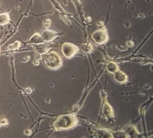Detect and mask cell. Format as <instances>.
Wrapping results in <instances>:
<instances>
[{"instance_id": "1", "label": "cell", "mask_w": 153, "mask_h": 138, "mask_svg": "<svg viewBox=\"0 0 153 138\" xmlns=\"http://www.w3.org/2000/svg\"><path fill=\"white\" fill-rule=\"evenodd\" d=\"M78 123L77 117L74 114H65L58 116L53 123V128L56 131L68 130L75 127Z\"/></svg>"}, {"instance_id": "2", "label": "cell", "mask_w": 153, "mask_h": 138, "mask_svg": "<svg viewBox=\"0 0 153 138\" xmlns=\"http://www.w3.org/2000/svg\"><path fill=\"white\" fill-rule=\"evenodd\" d=\"M44 63L49 69L57 70L62 65V59L56 52H47L44 56Z\"/></svg>"}, {"instance_id": "3", "label": "cell", "mask_w": 153, "mask_h": 138, "mask_svg": "<svg viewBox=\"0 0 153 138\" xmlns=\"http://www.w3.org/2000/svg\"><path fill=\"white\" fill-rule=\"evenodd\" d=\"M91 39L96 44L102 45L108 40V34L105 28H100L96 30L91 34Z\"/></svg>"}, {"instance_id": "4", "label": "cell", "mask_w": 153, "mask_h": 138, "mask_svg": "<svg viewBox=\"0 0 153 138\" xmlns=\"http://www.w3.org/2000/svg\"><path fill=\"white\" fill-rule=\"evenodd\" d=\"M61 50L65 57H66L67 59H71L79 51V47L70 42H65L62 45Z\"/></svg>"}, {"instance_id": "5", "label": "cell", "mask_w": 153, "mask_h": 138, "mask_svg": "<svg viewBox=\"0 0 153 138\" xmlns=\"http://www.w3.org/2000/svg\"><path fill=\"white\" fill-rule=\"evenodd\" d=\"M40 35L42 36V39L44 40V42H49L53 40L57 36V33L46 28L40 33Z\"/></svg>"}, {"instance_id": "6", "label": "cell", "mask_w": 153, "mask_h": 138, "mask_svg": "<svg viewBox=\"0 0 153 138\" xmlns=\"http://www.w3.org/2000/svg\"><path fill=\"white\" fill-rule=\"evenodd\" d=\"M33 48L36 50V53L39 54H45L47 52H48V50L50 49L49 45L47 43H40V44H36V45H33Z\"/></svg>"}, {"instance_id": "7", "label": "cell", "mask_w": 153, "mask_h": 138, "mask_svg": "<svg viewBox=\"0 0 153 138\" xmlns=\"http://www.w3.org/2000/svg\"><path fill=\"white\" fill-rule=\"evenodd\" d=\"M113 76H114V79H115V81H117V82H120V83L126 82L128 79L127 75L124 72L120 70H117V71L114 72L113 73Z\"/></svg>"}, {"instance_id": "8", "label": "cell", "mask_w": 153, "mask_h": 138, "mask_svg": "<svg viewBox=\"0 0 153 138\" xmlns=\"http://www.w3.org/2000/svg\"><path fill=\"white\" fill-rule=\"evenodd\" d=\"M102 113L104 116L107 118H112L114 117V111H113L112 108L108 102H105L102 105Z\"/></svg>"}, {"instance_id": "9", "label": "cell", "mask_w": 153, "mask_h": 138, "mask_svg": "<svg viewBox=\"0 0 153 138\" xmlns=\"http://www.w3.org/2000/svg\"><path fill=\"white\" fill-rule=\"evenodd\" d=\"M44 40L42 39V36L39 33H34L31 37L29 39V44H32V45H36V44H40L43 43Z\"/></svg>"}, {"instance_id": "10", "label": "cell", "mask_w": 153, "mask_h": 138, "mask_svg": "<svg viewBox=\"0 0 153 138\" xmlns=\"http://www.w3.org/2000/svg\"><path fill=\"white\" fill-rule=\"evenodd\" d=\"M124 133L126 134V137H137V134H138L137 129H136L135 127L133 126V125H129L127 128V129L125 131Z\"/></svg>"}, {"instance_id": "11", "label": "cell", "mask_w": 153, "mask_h": 138, "mask_svg": "<svg viewBox=\"0 0 153 138\" xmlns=\"http://www.w3.org/2000/svg\"><path fill=\"white\" fill-rule=\"evenodd\" d=\"M106 70L107 71L111 73H114V72L119 70L118 65L114 62H108L106 65Z\"/></svg>"}, {"instance_id": "12", "label": "cell", "mask_w": 153, "mask_h": 138, "mask_svg": "<svg viewBox=\"0 0 153 138\" xmlns=\"http://www.w3.org/2000/svg\"><path fill=\"white\" fill-rule=\"evenodd\" d=\"M10 16L8 13H3L0 14V25H4L10 22Z\"/></svg>"}, {"instance_id": "13", "label": "cell", "mask_w": 153, "mask_h": 138, "mask_svg": "<svg viewBox=\"0 0 153 138\" xmlns=\"http://www.w3.org/2000/svg\"><path fill=\"white\" fill-rule=\"evenodd\" d=\"M21 46V42L19 41H15L13 44H10L7 46V50H13L19 48Z\"/></svg>"}, {"instance_id": "14", "label": "cell", "mask_w": 153, "mask_h": 138, "mask_svg": "<svg viewBox=\"0 0 153 138\" xmlns=\"http://www.w3.org/2000/svg\"><path fill=\"white\" fill-rule=\"evenodd\" d=\"M82 50L84 52H87V53H89V52H91V50H93V46L91 43H87L85 44V45H82Z\"/></svg>"}, {"instance_id": "15", "label": "cell", "mask_w": 153, "mask_h": 138, "mask_svg": "<svg viewBox=\"0 0 153 138\" xmlns=\"http://www.w3.org/2000/svg\"><path fill=\"white\" fill-rule=\"evenodd\" d=\"M51 20L50 19H45V20L43 22V25L45 28H48V27L51 26Z\"/></svg>"}, {"instance_id": "16", "label": "cell", "mask_w": 153, "mask_h": 138, "mask_svg": "<svg viewBox=\"0 0 153 138\" xmlns=\"http://www.w3.org/2000/svg\"><path fill=\"white\" fill-rule=\"evenodd\" d=\"M7 120L6 119H0V125H7Z\"/></svg>"}, {"instance_id": "17", "label": "cell", "mask_w": 153, "mask_h": 138, "mask_svg": "<svg viewBox=\"0 0 153 138\" xmlns=\"http://www.w3.org/2000/svg\"><path fill=\"white\" fill-rule=\"evenodd\" d=\"M25 91L26 93H31L32 90L30 89V88H25Z\"/></svg>"}, {"instance_id": "18", "label": "cell", "mask_w": 153, "mask_h": 138, "mask_svg": "<svg viewBox=\"0 0 153 138\" xmlns=\"http://www.w3.org/2000/svg\"><path fill=\"white\" fill-rule=\"evenodd\" d=\"M25 133L27 135H30V134H31V131H30V130H26V131H25Z\"/></svg>"}, {"instance_id": "19", "label": "cell", "mask_w": 153, "mask_h": 138, "mask_svg": "<svg viewBox=\"0 0 153 138\" xmlns=\"http://www.w3.org/2000/svg\"><path fill=\"white\" fill-rule=\"evenodd\" d=\"M33 64H34L35 65H39V60H34L33 61Z\"/></svg>"}, {"instance_id": "20", "label": "cell", "mask_w": 153, "mask_h": 138, "mask_svg": "<svg viewBox=\"0 0 153 138\" xmlns=\"http://www.w3.org/2000/svg\"><path fill=\"white\" fill-rule=\"evenodd\" d=\"M127 45L129 46V47H132V46H134V44H133V42H128Z\"/></svg>"}, {"instance_id": "21", "label": "cell", "mask_w": 153, "mask_h": 138, "mask_svg": "<svg viewBox=\"0 0 153 138\" xmlns=\"http://www.w3.org/2000/svg\"><path fill=\"white\" fill-rule=\"evenodd\" d=\"M0 53H1V47H0Z\"/></svg>"}]
</instances>
